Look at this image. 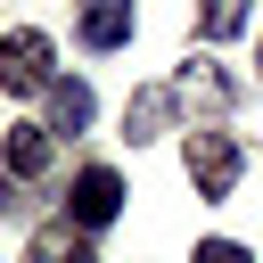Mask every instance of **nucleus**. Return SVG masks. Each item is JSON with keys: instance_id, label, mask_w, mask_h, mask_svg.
Listing matches in <instances>:
<instances>
[{"instance_id": "f257e3e1", "label": "nucleus", "mask_w": 263, "mask_h": 263, "mask_svg": "<svg viewBox=\"0 0 263 263\" xmlns=\"http://www.w3.org/2000/svg\"><path fill=\"white\" fill-rule=\"evenodd\" d=\"M49 82H58V49H49V33H41V25L0 33V90H8V99H41Z\"/></svg>"}, {"instance_id": "f03ea898", "label": "nucleus", "mask_w": 263, "mask_h": 263, "mask_svg": "<svg viewBox=\"0 0 263 263\" xmlns=\"http://www.w3.org/2000/svg\"><path fill=\"white\" fill-rule=\"evenodd\" d=\"M238 164L247 156H238L230 132H205V123L189 132V181H197V197H230L238 189Z\"/></svg>"}, {"instance_id": "7ed1b4c3", "label": "nucleus", "mask_w": 263, "mask_h": 263, "mask_svg": "<svg viewBox=\"0 0 263 263\" xmlns=\"http://www.w3.org/2000/svg\"><path fill=\"white\" fill-rule=\"evenodd\" d=\"M123 214V181L107 173V164H82L74 173V189H66V222H82V230H107Z\"/></svg>"}, {"instance_id": "20e7f679", "label": "nucleus", "mask_w": 263, "mask_h": 263, "mask_svg": "<svg viewBox=\"0 0 263 263\" xmlns=\"http://www.w3.org/2000/svg\"><path fill=\"white\" fill-rule=\"evenodd\" d=\"M49 148H58V140H49V123H8L0 164H8L16 181H41V173H49Z\"/></svg>"}, {"instance_id": "39448f33", "label": "nucleus", "mask_w": 263, "mask_h": 263, "mask_svg": "<svg viewBox=\"0 0 263 263\" xmlns=\"http://www.w3.org/2000/svg\"><path fill=\"white\" fill-rule=\"evenodd\" d=\"M132 25H140L132 0H82V25H74V33H82V49H123Z\"/></svg>"}, {"instance_id": "423d86ee", "label": "nucleus", "mask_w": 263, "mask_h": 263, "mask_svg": "<svg viewBox=\"0 0 263 263\" xmlns=\"http://www.w3.org/2000/svg\"><path fill=\"white\" fill-rule=\"evenodd\" d=\"M25 263H99V247H90V230H82V222H41Z\"/></svg>"}, {"instance_id": "0eeeda50", "label": "nucleus", "mask_w": 263, "mask_h": 263, "mask_svg": "<svg viewBox=\"0 0 263 263\" xmlns=\"http://www.w3.org/2000/svg\"><path fill=\"white\" fill-rule=\"evenodd\" d=\"M164 123H173V90H164V82L132 90V107H123V132H132V140H156Z\"/></svg>"}, {"instance_id": "6e6552de", "label": "nucleus", "mask_w": 263, "mask_h": 263, "mask_svg": "<svg viewBox=\"0 0 263 263\" xmlns=\"http://www.w3.org/2000/svg\"><path fill=\"white\" fill-rule=\"evenodd\" d=\"M41 99H49V132H82V123H90V82H66V74H58Z\"/></svg>"}, {"instance_id": "1a4fd4ad", "label": "nucleus", "mask_w": 263, "mask_h": 263, "mask_svg": "<svg viewBox=\"0 0 263 263\" xmlns=\"http://www.w3.org/2000/svg\"><path fill=\"white\" fill-rule=\"evenodd\" d=\"M247 16H255V0H205L197 41H230V33H247Z\"/></svg>"}, {"instance_id": "9d476101", "label": "nucleus", "mask_w": 263, "mask_h": 263, "mask_svg": "<svg viewBox=\"0 0 263 263\" xmlns=\"http://www.w3.org/2000/svg\"><path fill=\"white\" fill-rule=\"evenodd\" d=\"M189 263H247V247H238V238H205Z\"/></svg>"}]
</instances>
